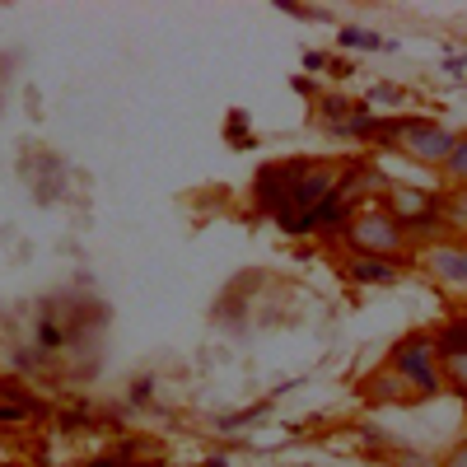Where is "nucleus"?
<instances>
[{
    "instance_id": "nucleus-3",
    "label": "nucleus",
    "mask_w": 467,
    "mask_h": 467,
    "mask_svg": "<svg viewBox=\"0 0 467 467\" xmlns=\"http://www.w3.org/2000/svg\"><path fill=\"white\" fill-rule=\"evenodd\" d=\"M346 244L356 248L360 257L393 262V257H402V248H407V229L388 215V211H360V215H350V224H346Z\"/></svg>"
},
{
    "instance_id": "nucleus-1",
    "label": "nucleus",
    "mask_w": 467,
    "mask_h": 467,
    "mask_svg": "<svg viewBox=\"0 0 467 467\" xmlns=\"http://www.w3.org/2000/svg\"><path fill=\"white\" fill-rule=\"evenodd\" d=\"M388 374L393 383H407L411 393H444V360H440V346L431 332H411L393 346L388 356Z\"/></svg>"
},
{
    "instance_id": "nucleus-10",
    "label": "nucleus",
    "mask_w": 467,
    "mask_h": 467,
    "mask_svg": "<svg viewBox=\"0 0 467 467\" xmlns=\"http://www.w3.org/2000/svg\"><path fill=\"white\" fill-rule=\"evenodd\" d=\"M341 47H383V37H374L369 28H346L341 33Z\"/></svg>"
},
{
    "instance_id": "nucleus-12",
    "label": "nucleus",
    "mask_w": 467,
    "mask_h": 467,
    "mask_svg": "<svg viewBox=\"0 0 467 467\" xmlns=\"http://www.w3.org/2000/svg\"><path fill=\"white\" fill-rule=\"evenodd\" d=\"M89 467H136V462H89Z\"/></svg>"
},
{
    "instance_id": "nucleus-5",
    "label": "nucleus",
    "mask_w": 467,
    "mask_h": 467,
    "mask_svg": "<svg viewBox=\"0 0 467 467\" xmlns=\"http://www.w3.org/2000/svg\"><path fill=\"white\" fill-rule=\"evenodd\" d=\"M420 262H425V271H431L435 281L467 290V244H431L420 253Z\"/></svg>"
},
{
    "instance_id": "nucleus-8",
    "label": "nucleus",
    "mask_w": 467,
    "mask_h": 467,
    "mask_svg": "<svg viewBox=\"0 0 467 467\" xmlns=\"http://www.w3.org/2000/svg\"><path fill=\"white\" fill-rule=\"evenodd\" d=\"M444 178H449V182H467V131L453 140V154H449V164H444Z\"/></svg>"
},
{
    "instance_id": "nucleus-7",
    "label": "nucleus",
    "mask_w": 467,
    "mask_h": 467,
    "mask_svg": "<svg viewBox=\"0 0 467 467\" xmlns=\"http://www.w3.org/2000/svg\"><path fill=\"white\" fill-rule=\"evenodd\" d=\"M435 346H440V360L467 356V318H449V323L435 332Z\"/></svg>"
},
{
    "instance_id": "nucleus-6",
    "label": "nucleus",
    "mask_w": 467,
    "mask_h": 467,
    "mask_svg": "<svg viewBox=\"0 0 467 467\" xmlns=\"http://www.w3.org/2000/svg\"><path fill=\"white\" fill-rule=\"evenodd\" d=\"M350 276L360 285H393L402 271H398V262H383V257H356L350 262Z\"/></svg>"
},
{
    "instance_id": "nucleus-9",
    "label": "nucleus",
    "mask_w": 467,
    "mask_h": 467,
    "mask_svg": "<svg viewBox=\"0 0 467 467\" xmlns=\"http://www.w3.org/2000/svg\"><path fill=\"white\" fill-rule=\"evenodd\" d=\"M458 388V393L467 398V356H453V360H444V388Z\"/></svg>"
},
{
    "instance_id": "nucleus-11",
    "label": "nucleus",
    "mask_w": 467,
    "mask_h": 467,
    "mask_svg": "<svg viewBox=\"0 0 467 467\" xmlns=\"http://www.w3.org/2000/svg\"><path fill=\"white\" fill-rule=\"evenodd\" d=\"M440 467H467V440H462V444H453V449H449V458H444Z\"/></svg>"
},
{
    "instance_id": "nucleus-4",
    "label": "nucleus",
    "mask_w": 467,
    "mask_h": 467,
    "mask_svg": "<svg viewBox=\"0 0 467 467\" xmlns=\"http://www.w3.org/2000/svg\"><path fill=\"white\" fill-rule=\"evenodd\" d=\"M383 211L393 215L407 234L435 229L444 220V211H440V202L431 197V192H425V187H407V182H393V187L383 192Z\"/></svg>"
},
{
    "instance_id": "nucleus-2",
    "label": "nucleus",
    "mask_w": 467,
    "mask_h": 467,
    "mask_svg": "<svg viewBox=\"0 0 467 467\" xmlns=\"http://www.w3.org/2000/svg\"><path fill=\"white\" fill-rule=\"evenodd\" d=\"M383 136L393 140L411 164H425V169H440L449 164V154H453V131L440 127V122H425V117H402V122H388Z\"/></svg>"
}]
</instances>
